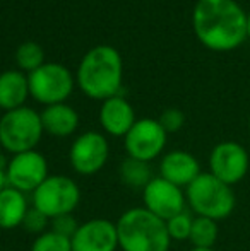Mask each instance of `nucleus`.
I'll use <instances>...</instances> for the list:
<instances>
[{
	"mask_svg": "<svg viewBox=\"0 0 250 251\" xmlns=\"http://www.w3.org/2000/svg\"><path fill=\"white\" fill-rule=\"evenodd\" d=\"M29 96L28 77L17 70H7L0 75V108L12 111L24 104Z\"/></svg>",
	"mask_w": 250,
	"mask_h": 251,
	"instance_id": "obj_17",
	"label": "nucleus"
},
{
	"mask_svg": "<svg viewBox=\"0 0 250 251\" xmlns=\"http://www.w3.org/2000/svg\"><path fill=\"white\" fill-rule=\"evenodd\" d=\"M28 84L31 96L48 106L63 102L74 89L72 75L60 63H43L29 74Z\"/></svg>",
	"mask_w": 250,
	"mask_h": 251,
	"instance_id": "obj_7",
	"label": "nucleus"
},
{
	"mask_svg": "<svg viewBox=\"0 0 250 251\" xmlns=\"http://www.w3.org/2000/svg\"><path fill=\"white\" fill-rule=\"evenodd\" d=\"M120 178L124 181V185H127L129 188L144 190L154 176L149 162L127 157L120 164Z\"/></svg>",
	"mask_w": 250,
	"mask_h": 251,
	"instance_id": "obj_19",
	"label": "nucleus"
},
{
	"mask_svg": "<svg viewBox=\"0 0 250 251\" xmlns=\"http://www.w3.org/2000/svg\"><path fill=\"white\" fill-rule=\"evenodd\" d=\"M50 226H52V231L54 232L72 239V236L77 232V229H79L81 224L77 222V219L74 217V214H65V215H58V217L52 219Z\"/></svg>",
	"mask_w": 250,
	"mask_h": 251,
	"instance_id": "obj_25",
	"label": "nucleus"
},
{
	"mask_svg": "<svg viewBox=\"0 0 250 251\" xmlns=\"http://www.w3.org/2000/svg\"><path fill=\"white\" fill-rule=\"evenodd\" d=\"M189 251H214L213 248H192V250H189Z\"/></svg>",
	"mask_w": 250,
	"mask_h": 251,
	"instance_id": "obj_28",
	"label": "nucleus"
},
{
	"mask_svg": "<svg viewBox=\"0 0 250 251\" xmlns=\"http://www.w3.org/2000/svg\"><path fill=\"white\" fill-rule=\"evenodd\" d=\"M43 48L40 45L33 43V41L23 43L16 51V60L19 63V67L23 70H29V72H34L36 69H40L43 65Z\"/></svg>",
	"mask_w": 250,
	"mask_h": 251,
	"instance_id": "obj_21",
	"label": "nucleus"
},
{
	"mask_svg": "<svg viewBox=\"0 0 250 251\" xmlns=\"http://www.w3.org/2000/svg\"><path fill=\"white\" fill-rule=\"evenodd\" d=\"M33 207L48 219L74 214L81 201V188L72 178L63 175L48 176L33 193Z\"/></svg>",
	"mask_w": 250,
	"mask_h": 251,
	"instance_id": "obj_6",
	"label": "nucleus"
},
{
	"mask_svg": "<svg viewBox=\"0 0 250 251\" xmlns=\"http://www.w3.org/2000/svg\"><path fill=\"white\" fill-rule=\"evenodd\" d=\"M160 125L163 126V130L167 133H173V132H178V130L184 126L185 123V115L177 108H170V109H165L161 113V116L158 118Z\"/></svg>",
	"mask_w": 250,
	"mask_h": 251,
	"instance_id": "obj_26",
	"label": "nucleus"
},
{
	"mask_svg": "<svg viewBox=\"0 0 250 251\" xmlns=\"http://www.w3.org/2000/svg\"><path fill=\"white\" fill-rule=\"evenodd\" d=\"M0 159H2V144H0Z\"/></svg>",
	"mask_w": 250,
	"mask_h": 251,
	"instance_id": "obj_30",
	"label": "nucleus"
},
{
	"mask_svg": "<svg viewBox=\"0 0 250 251\" xmlns=\"http://www.w3.org/2000/svg\"><path fill=\"white\" fill-rule=\"evenodd\" d=\"M48 224H50V219H48L47 215L41 214V212L36 210L34 207H29V210H28V214H26V217H24L23 226H21V227H23L24 231L31 232V234L40 236L47 231Z\"/></svg>",
	"mask_w": 250,
	"mask_h": 251,
	"instance_id": "obj_24",
	"label": "nucleus"
},
{
	"mask_svg": "<svg viewBox=\"0 0 250 251\" xmlns=\"http://www.w3.org/2000/svg\"><path fill=\"white\" fill-rule=\"evenodd\" d=\"M249 168V152L238 142L226 140L218 144L209 155V173L230 186L240 183L247 176Z\"/></svg>",
	"mask_w": 250,
	"mask_h": 251,
	"instance_id": "obj_11",
	"label": "nucleus"
},
{
	"mask_svg": "<svg viewBox=\"0 0 250 251\" xmlns=\"http://www.w3.org/2000/svg\"><path fill=\"white\" fill-rule=\"evenodd\" d=\"M199 41L214 51H230L247 40V14L235 0H199L192 14Z\"/></svg>",
	"mask_w": 250,
	"mask_h": 251,
	"instance_id": "obj_1",
	"label": "nucleus"
},
{
	"mask_svg": "<svg viewBox=\"0 0 250 251\" xmlns=\"http://www.w3.org/2000/svg\"><path fill=\"white\" fill-rule=\"evenodd\" d=\"M165 222H167V229H168V234H170L171 241H187L190 238L194 217L190 215V212H187V208Z\"/></svg>",
	"mask_w": 250,
	"mask_h": 251,
	"instance_id": "obj_23",
	"label": "nucleus"
},
{
	"mask_svg": "<svg viewBox=\"0 0 250 251\" xmlns=\"http://www.w3.org/2000/svg\"><path fill=\"white\" fill-rule=\"evenodd\" d=\"M142 207L147 208L151 214L168 221L185 210L187 199L180 186L158 176L151 179L149 185L142 190Z\"/></svg>",
	"mask_w": 250,
	"mask_h": 251,
	"instance_id": "obj_12",
	"label": "nucleus"
},
{
	"mask_svg": "<svg viewBox=\"0 0 250 251\" xmlns=\"http://www.w3.org/2000/svg\"><path fill=\"white\" fill-rule=\"evenodd\" d=\"M220 227L218 222L207 217H194L192 231H190L189 241L192 243V248H213L218 241Z\"/></svg>",
	"mask_w": 250,
	"mask_h": 251,
	"instance_id": "obj_20",
	"label": "nucleus"
},
{
	"mask_svg": "<svg viewBox=\"0 0 250 251\" xmlns=\"http://www.w3.org/2000/svg\"><path fill=\"white\" fill-rule=\"evenodd\" d=\"M200 175V164L187 151H171L160 162V176L180 188H187Z\"/></svg>",
	"mask_w": 250,
	"mask_h": 251,
	"instance_id": "obj_14",
	"label": "nucleus"
},
{
	"mask_svg": "<svg viewBox=\"0 0 250 251\" xmlns=\"http://www.w3.org/2000/svg\"><path fill=\"white\" fill-rule=\"evenodd\" d=\"M122 251H168L171 238L167 222L144 207L125 210L115 222Z\"/></svg>",
	"mask_w": 250,
	"mask_h": 251,
	"instance_id": "obj_3",
	"label": "nucleus"
},
{
	"mask_svg": "<svg viewBox=\"0 0 250 251\" xmlns=\"http://www.w3.org/2000/svg\"><path fill=\"white\" fill-rule=\"evenodd\" d=\"M167 135L158 120H137L129 133L124 137L127 157L151 162L163 152L167 146Z\"/></svg>",
	"mask_w": 250,
	"mask_h": 251,
	"instance_id": "obj_9",
	"label": "nucleus"
},
{
	"mask_svg": "<svg viewBox=\"0 0 250 251\" xmlns=\"http://www.w3.org/2000/svg\"><path fill=\"white\" fill-rule=\"evenodd\" d=\"M28 210L29 207L24 193L10 186L0 192V229L9 231V229L21 227Z\"/></svg>",
	"mask_w": 250,
	"mask_h": 251,
	"instance_id": "obj_18",
	"label": "nucleus"
},
{
	"mask_svg": "<svg viewBox=\"0 0 250 251\" xmlns=\"http://www.w3.org/2000/svg\"><path fill=\"white\" fill-rule=\"evenodd\" d=\"M249 132H250V116H249Z\"/></svg>",
	"mask_w": 250,
	"mask_h": 251,
	"instance_id": "obj_31",
	"label": "nucleus"
},
{
	"mask_svg": "<svg viewBox=\"0 0 250 251\" xmlns=\"http://www.w3.org/2000/svg\"><path fill=\"white\" fill-rule=\"evenodd\" d=\"M41 116L34 109L21 106L0 118V144L10 154L34 151L43 135Z\"/></svg>",
	"mask_w": 250,
	"mask_h": 251,
	"instance_id": "obj_5",
	"label": "nucleus"
},
{
	"mask_svg": "<svg viewBox=\"0 0 250 251\" xmlns=\"http://www.w3.org/2000/svg\"><path fill=\"white\" fill-rule=\"evenodd\" d=\"M77 82L83 93L93 100H110L122 86V58L118 51L101 45L84 55L77 70Z\"/></svg>",
	"mask_w": 250,
	"mask_h": 251,
	"instance_id": "obj_2",
	"label": "nucleus"
},
{
	"mask_svg": "<svg viewBox=\"0 0 250 251\" xmlns=\"http://www.w3.org/2000/svg\"><path fill=\"white\" fill-rule=\"evenodd\" d=\"M70 245L72 251H117V226L108 219H89L79 226Z\"/></svg>",
	"mask_w": 250,
	"mask_h": 251,
	"instance_id": "obj_13",
	"label": "nucleus"
},
{
	"mask_svg": "<svg viewBox=\"0 0 250 251\" xmlns=\"http://www.w3.org/2000/svg\"><path fill=\"white\" fill-rule=\"evenodd\" d=\"M185 199L199 217L221 221L231 215L237 205L233 188L211 173H200L185 190Z\"/></svg>",
	"mask_w": 250,
	"mask_h": 251,
	"instance_id": "obj_4",
	"label": "nucleus"
},
{
	"mask_svg": "<svg viewBox=\"0 0 250 251\" xmlns=\"http://www.w3.org/2000/svg\"><path fill=\"white\" fill-rule=\"evenodd\" d=\"M31 251H72V245L69 238L57 234L50 229L34 238Z\"/></svg>",
	"mask_w": 250,
	"mask_h": 251,
	"instance_id": "obj_22",
	"label": "nucleus"
},
{
	"mask_svg": "<svg viewBox=\"0 0 250 251\" xmlns=\"http://www.w3.org/2000/svg\"><path fill=\"white\" fill-rule=\"evenodd\" d=\"M40 116L43 130L54 137L72 135L79 125V115L76 113V109L67 106L65 102L47 106Z\"/></svg>",
	"mask_w": 250,
	"mask_h": 251,
	"instance_id": "obj_16",
	"label": "nucleus"
},
{
	"mask_svg": "<svg viewBox=\"0 0 250 251\" xmlns=\"http://www.w3.org/2000/svg\"><path fill=\"white\" fill-rule=\"evenodd\" d=\"M7 185L21 193H33L48 178V162L38 151L12 155L5 166Z\"/></svg>",
	"mask_w": 250,
	"mask_h": 251,
	"instance_id": "obj_8",
	"label": "nucleus"
},
{
	"mask_svg": "<svg viewBox=\"0 0 250 251\" xmlns=\"http://www.w3.org/2000/svg\"><path fill=\"white\" fill-rule=\"evenodd\" d=\"M100 122L107 133L113 137H125L137 120L130 102L120 96H113L101 104Z\"/></svg>",
	"mask_w": 250,
	"mask_h": 251,
	"instance_id": "obj_15",
	"label": "nucleus"
},
{
	"mask_svg": "<svg viewBox=\"0 0 250 251\" xmlns=\"http://www.w3.org/2000/svg\"><path fill=\"white\" fill-rule=\"evenodd\" d=\"M7 176H5V166L0 164V192L7 188Z\"/></svg>",
	"mask_w": 250,
	"mask_h": 251,
	"instance_id": "obj_27",
	"label": "nucleus"
},
{
	"mask_svg": "<svg viewBox=\"0 0 250 251\" xmlns=\"http://www.w3.org/2000/svg\"><path fill=\"white\" fill-rule=\"evenodd\" d=\"M247 38H250V14L247 16Z\"/></svg>",
	"mask_w": 250,
	"mask_h": 251,
	"instance_id": "obj_29",
	"label": "nucleus"
},
{
	"mask_svg": "<svg viewBox=\"0 0 250 251\" xmlns=\"http://www.w3.org/2000/svg\"><path fill=\"white\" fill-rule=\"evenodd\" d=\"M108 155H110V146L107 137L98 132H86L72 142L69 161L77 175L91 176L105 168Z\"/></svg>",
	"mask_w": 250,
	"mask_h": 251,
	"instance_id": "obj_10",
	"label": "nucleus"
}]
</instances>
